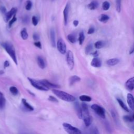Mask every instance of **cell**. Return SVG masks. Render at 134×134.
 I'll list each match as a JSON object with an SVG mask.
<instances>
[{"instance_id":"cell-1","label":"cell","mask_w":134,"mask_h":134,"mask_svg":"<svg viewBox=\"0 0 134 134\" xmlns=\"http://www.w3.org/2000/svg\"><path fill=\"white\" fill-rule=\"evenodd\" d=\"M82 110V119L83 120L85 125L89 127L92 123V118L90 115L88 105L85 103H82L81 105Z\"/></svg>"},{"instance_id":"cell-2","label":"cell","mask_w":134,"mask_h":134,"mask_svg":"<svg viewBox=\"0 0 134 134\" xmlns=\"http://www.w3.org/2000/svg\"><path fill=\"white\" fill-rule=\"evenodd\" d=\"M53 92L54 95H56L61 100L66 102H74L76 100V98L74 96L68 93L62 91L54 89L53 90Z\"/></svg>"},{"instance_id":"cell-3","label":"cell","mask_w":134,"mask_h":134,"mask_svg":"<svg viewBox=\"0 0 134 134\" xmlns=\"http://www.w3.org/2000/svg\"><path fill=\"white\" fill-rule=\"evenodd\" d=\"M3 48H4L7 53L9 54V56L11 57L12 59L13 60L15 64L17 65V60L15 48L13 45L10 42H4L2 44Z\"/></svg>"},{"instance_id":"cell-4","label":"cell","mask_w":134,"mask_h":134,"mask_svg":"<svg viewBox=\"0 0 134 134\" xmlns=\"http://www.w3.org/2000/svg\"><path fill=\"white\" fill-rule=\"evenodd\" d=\"M28 80H29L31 85L39 90L44 91H48L49 90L42 83L41 81H37L30 78H28Z\"/></svg>"},{"instance_id":"cell-5","label":"cell","mask_w":134,"mask_h":134,"mask_svg":"<svg viewBox=\"0 0 134 134\" xmlns=\"http://www.w3.org/2000/svg\"><path fill=\"white\" fill-rule=\"evenodd\" d=\"M62 126L65 131L68 134H82V132L80 129L73 126L70 124L64 123H63Z\"/></svg>"},{"instance_id":"cell-6","label":"cell","mask_w":134,"mask_h":134,"mask_svg":"<svg viewBox=\"0 0 134 134\" xmlns=\"http://www.w3.org/2000/svg\"><path fill=\"white\" fill-rule=\"evenodd\" d=\"M91 108L96 114L102 119L105 118V112L104 109L97 104H93L91 106Z\"/></svg>"},{"instance_id":"cell-7","label":"cell","mask_w":134,"mask_h":134,"mask_svg":"<svg viewBox=\"0 0 134 134\" xmlns=\"http://www.w3.org/2000/svg\"><path fill=\"white\" fill-rule=\"evenodd\" d=\"M66 61L70 69L72 70L74 67V62L73 54L71 51L69 50L68 51V52H67V56H66Z\"/></svg>"},{"instance_id":"cell-8","label":"cell","mask_w":134,"mask_h":134,"mask_svg":"<svg viewBox=\"0 0 134 134\" xmlns=\"http://www.w3.org/2000/svg\"><path fill=\"white\" fill-rule=\"evenodd\" d=\"M57 48L59 52L61 54H65L66 53L67 48L66 43L62 39H59L57 43Z\"/></svg>"},{"instance_id":"cell-9","label":"cell","mask_w":134,"mask_h":134,"mask_svg":"<svg viewBox=\"0 0 134 134\" xmlns=\"http://www.w3.org/2000/svg\"><path fill=\"white\" fill-rule=\"evenodd\" d=\"M17 9L15 7H13L10 11L6 12V13L5 14V21L6 22H8L11 18L13 17V16L16 14L17 12Z\"/></svg>"},{"instance_id":"cell-10","label":"cell","mask_w":134,"mask_h":134,"mask_svg":"<svg viewBox=\"0 0 134 134\" xmlns=\"http://www.w3.org/2000/svg\"><path fill=\"white\" fill-rule=\"evenodd\" d=\"M125 87L128 91H132L134 88V78L132 77L128 79L125 83Z\"/></svg>"},{"instance_id":"cell-11","label":"cell","mask_w":134,"mask_h":134,"mask_svg":"<svg viewBox=\"0 0 134 134\" xmlns=\"http://www.w3.org/2000/svg\"><path fill=\"white\" fill-rule=\"evenodd\" d=\"M41 81V82L43 84H44L46 87L50 89L51 88L52 89H55V88H60V86L57 85L56 84H54L52 83H51L50 82H49V81H48L47 80H40Z\"/></svg>"},{"instance_id":"cell-12","label":"cell","mask_w":134,"mask_h":134,"mask_svg":"<svg viewBox=\"0 0 134 134\" xmlns=\"http://www.w3.org/2000/svg\"><path fill=\"white\" fill-rule=\"evenodd\" d=\"M69 8L70 5L69 4H67V5L65 8L64 11V23L65 25H66L68 24V17H69Z\"/></svg>"},{"instance_id":"cell-13","label":"cell","mask_w":134,"mask_h":134,"mask_svg":"<svg viewBox=\"0 0 134 134\" xmlns=\"http://www.w3.org/2000/svg\"><path fill=\"white\" fill-rule=\"evenodd\" d=\"M22 103L23 106V107L27 111H33L34 110V107L30 105L25 98H23L22 100Z\"/></svg>"},{"instance_id":"cell-14","label":"cell","mask_w":134,"mask_h":134,"mask_svg":"<svg viewBox=\"0 0 134 134\" xmlns=\"http://www.w3.org/2000/svg\"><path fill=\"white\" fill-rule=\"evenodd\" d=\"M134 96L131 93H128L127 95V102L129 106L132 109V110L134 109Z\"/></svg>"},{"instance_id":"cell-15","label":"cell","mask_w":134,"mask_h":134,"mask_svg":"<svg viewBox=\"0 0 134 134\" xmlns=\"http://www.w3.org/2000/svg\"><path fill=\"white\" fill-rule=\"evenodd\" d=\"M91 65L95 68H99L102 66V61L98 58L94 57L91 62Z\"/></svg>"},{"instance_id":"cell-16","label":"cell","mask_w":134,"mask_h":134,"mask_svg":"<svg viewBox=\"0 0 134 134\" xmlns=\"http://www.w3.org/2000/svg\"><path fill=\"white\" fill-rule=\"evenodd\" d=\"M50 41L51 44L53 47H56V36H55V31L52 28L50 30Z\"/></svg>"},{"instance_id":"cell-17","label":"cell","mask_w":134,"mask_h":134,"mask_svg":"<svg viewBox=\"0 0 134 134\" xmlns=\"http://www.w3.org/2000/svg\"><path fill=\"white\" fill-rule=\"evenodd\" d=\"M80 80L81 78L79 77H78L77 76H73L69 78V84L70 86H71L76 83L80 81Z\"/></svg>"},{"instance_id":"cell-18","label":"cell","mask_w":134,"mask_h":134,"mask_svg":"<svg viewBox=\"0 0 134 134\" xmlns=\"http://www.w3.org/2000/svg\"><path fill=\"white\" fill-rule=\"evenodd\" d=\"M75 109H76V111L77 112V114L79 119H82L81 107L80 106V104H79L78 102H76V103H75Z\"/></svg>"},{"instance_id":"cell-19","label":"cell","mask_w":134,"mask_h":134,"mask_svg":"<svg viewBox=\"0 0 134 134\" xmlns=\"http://www.w3.org/2000/svg\"><path fill=\"white\" fill-rule=\"evenodd\" d=\"M6 105V100L3 94L0 92V109H2L5 107Z\"/></svg>"},{"instance_id":"cell-20","label":"cell","mask_w":134,"mask_h":134,"mask_svg":"<svg viewBox=\"0 0 134 134\" xmlns=\"http://www.w3.org/2000/svg\"><path fill=\"white\" fill-rule=\"evenodd\" d=\"M120 62V60L117 58H112L106 61V64L110 66H114L118 64Z\"/></svg>"},{"instance_id":"cell-21","label":"cell","mask_w":134,"mask_h":134,"mask_svg":"<svg viewBox=\"0 0 134 134\" xmlns=\"http://www.w3.org/2000/svg\"><path fill=\"white\" fill-rule=\"evenodd\" d=\"M37 64L38 66L40 67V68L42 69H44L45 68L46 65H45V62L42 57L38 56L37 57Z\"/></svg>"},{"instance_id":"cell-22","label":"cell","mask_w":134,"mask_h":134,"mask_svg":"<svg viewBox=\"0 0 134 134\" xmlns=\"http://www.w3.org/2000/svg\"><path fill=\"white\" fill-rule=\"evenodd\" d=\"M98 6V3L96 1H93L91 2L89 4H88V7L91 10H95Z\"/></svg>"},{"instance_id":"cell-23","label":"cell","mask_w":134,"mask_h":134,"mask_svg":"<svg viewBox=\"0 0 134 134\" xmlns=\"http://www.w3.org/2000/svg\"><path fill=\"white\" fill-rule=\"evenodd\" d=\"M117 102H118V103H119V105H120L121 107L122 108H123V109L124 110V111H126V112H129V109H128V108L127 107V106L125 105V104L124 103L123 101H122V100H121V99H120V98H117Z\"/></svg>"},{"instance_id":"cell-24","label":"cell","mask_w":134,"mask_h":134,"mask_svg":"<svg viewBox=\"0 0 134 134\" xmlns=\"http://www.w3.org/2000/svg\"><path fill=\"white\" fill-rule=\"evenodd\" d=\"M79 99L82 102H90L91 101L92 98L88 95H82L80 96Z\"/></svg>"},{"instance_id":"cell-25","label":"cell","mask_w":134,"mask_h":134,"mask_svg":"<svg viewBox=\"0 0 134 134\" xmlns=\"http://www.w3.org/2000/svg\"><path fill=\"white\" fill-rule=\"evenodd\" d=\"M123 120L125 121L132 123L134 121V116L132 115H125L123 116Z\"/></svg>"},{"instance_id":"cell-26","label":"cell","mask_w":134,"mask_h":134,"mask_svg":"<svg viewBox=\"0 0 134 134\" xmlns=\"http://www.w3.org/2000/svg\"><path fill=\"white\" fill-rule=\"evenodd\" d=\"M21 35L23 40H26V39L28 38V34L27 33V31L26 28H23L21 32Z\"/></svg>"},{"instance_id":"cell-27","label":"cell","mask_w":134,"mask_h":134,"mask_svg":"<svg viewBox=\"0 0 134 134\" xmlns=\"http://www.w3.org/2000/svg\"><path fill=\"white\" fill-rule=\"evenodd\" d=\"M104 45H105V44L104 41L102 40H99L95 43V44H94V47H95V48L101 49L102 48H103V47L104 46Z\"/></svg>"},{"instance_id":"cell-28","label":"cell","mask_w":134,"mask_h":134,"mask_svg":"<svg viewBox=\"0 0 134 134\" xmlns=\"http://www.w3.org/2000/svg\"><path fill=\"white\" fill-rule=\"evenodd\" d=\"M67 38H68V39L69 40V41L70 42L72 43V44H74V43L76 42V37L73 34H71L68 35Z\"/></svg>"},{"instance_id":"cell-29","label":"cell","mask_w":134,"mask_h":134,"mask_svg":"<svg viewBox=\"0 0 134 134\" xmlns=\"http://www.w3.org/2000/svg\"><path fill=\"white\" fill-rule=\"evenodd\" d=\"M109 16L106 14H102L99 18V21L101 22L105 23L109 19Z\"/></svg>"},{"instance_id":"cell-30","label":"cell","mask_w":134,"mask_h":134,"mask_svg":"<svg viewBox=\"0 0 134 134\" xmlns=\"http://www.w3.org/2000/svg\"><path fill=\"white\" fill-rule=\"evenodd\" d=\"M10 91L14 95H16L18 93V90L17 88L14 86H11L10 88Z\"/></svg>"},{"instance_id":"cell-31","label":"cell","mask_w":134,"mask_h":134,"mask_svg":"<svg viewBox=\"0 0 134 134\" xmlns=\"http://www.w3.org/2000/svg\"><path fill=\"white\" fill-rule=\"evenodd\" d=\"M85 39V36L83 31H81V32L79 34V44L80 45H82L83 42L84 41Z\"/></svg>"},{"instance_id":"cell-32","label":"cell","mask_w":134,"mask_h":134,"mask_svg":"<svg viewBox=\"0 0 134 134\" xmlns=\"http://www.w3.org/2000/svg\"><path fill=\"white\" fill-rule=\"evenodd\" d=\"M93 50V46L92 44H89L86 47L85 49V53L86 54H88L92 53V51Z\"/></svg>"},{"instance_id":"cell-33","label":"cell","mask_w":134,"mask_h":134,"mask_svg":"<svg viewBox=\"0 0 134 134\" xmlns=\"http://www.w3.org/2000/svg\"><path fill=\"white\" fill-rule=\"evenodd\" d=\"M110 7V3L107 1H105L102 4V8L104 11H107Z\"/></svg>"},{"instance_id":"cell-34","label":"cell","mask_w":134,"mask_h":134,"mask_svg":"<svg viewBox=\"0 0 134 134\" xmlns=\"http://www.w3.org/2000/svg\"><path fill=\"white\" fill-rule=\"evenodd\" d=\"M116 9L118 12H120L121 10V0H116Z\"/></svg>"},{"instance_id":"cell-35","label":"cell","mask_w":134,"mask_h":134,"mask_svg":"<svg viewBox=\"0 0 134 134\" xmlns=\"http://www.w3.org/2000/svg\"><path fill=\"white\" fill-rule=\"evenodd\" d=\"M16 21H17V18H16V15H14L13 16V18H12V19H11V20L10 21V22H9V26L10 28H11V27L12 26V25H13V24H14Z\"/></svg>"},{"instance_id":"cell-36","label":"cell","mask_w":134,"mask_h":134,"mask_svg":"<svg viewBox=\"0 0 134 134\" xmlns=\"http://www.w3.org/2000/svg\"><path fill=\"white\" fill-rule=\"evenodd\" d=\"M32 7V2H31L29 0L26 1V4L25 6V9L27 11H29L31 9Z\"/></svg>"},{"instance_id":"cell-37","label":"cell","mask_w":134,"mask_h":134,"mask_svg":"<svg viewBox=\"0 0 134 134\" xmlns=\"http://www.w3.org/2000/svg\"><path fill=\"white\" fill-rule=\"evenodd\" d=\"M31 20H32V23L33 24L34 26H36L38 23V18L36 16H34L32 17V19H31Z\"/></svg>"},{"instance_id":"cell-38","label":"cell","mask_w":134,"mask_h":134,"mask_svg":"<svg viewBox=\"0 0 134 134\" xmlns=\"http://www.w3.org/2000/svg\"><path fill=\"white\" fill-rule=\"evenodd\" d=\"M90 134H99V132L96 127H93L91 129Z\"/></svg>"},{"instance_id":"cell-39","label":"cell","mask_w":134,"mask_h":134,"mask_svg":"<svg viewBox=\"0 0 134 134\" xmlns=\"http://www.w3.org/2000/svg\"><path fill=\"white\" fill-rule=\"evenodd\" d=\"M48 100L51 102H54V103H58V101L57 98L53 96H49L48 98Z\"/></svg>"},{"instance_id":"cell-40","label":"cell","mask_w":134,"mask_h":134,"mask_svg":"<svg viewBox=\"0 0 134 134\" xmlns=\"http://www.w3.org/2000/svg\"><path fill=\"white\" fill-rule=\"evenodd\" d=\"M33 38L34 39V40L35 41H38L39 39V36L37 34V33H34L33 34Z\"/></svg>"},{"instance_id":"cell-41","label":"cell","mask_w":134,"mask_h":134,"mask_svg":"<svg viewBox=\"0 0 134 134\" xmlns=\"http://www.w3.org/2000/svg\"><path fill=\"white\" fill-rule=\"evenodd\" d=\"M94 31H95V28H94V27H90V28L88 30V34H92L93 33H94Z\"/></svg>"},{"instance_id":"cell-42","label":"cell","mask_w":134,"mask_h":134,"mask_svg":"<svg viewBox=\"0 0 134 134\" xmlns=\"http://www.w3.org/2000/svg\"><path fill=\"white\" fill-rule=\"evenodd\" d=\"M34 45L35 46H36L37 47H38V48L39 49H41V42L40 41H36L34 43Z\"/></svg>"},{"instance_id":"cell-43","label":"cell","mask_w":134,"mask_h":134,"mask_svg":"<svg viewBox=\"0 0 134 134\" xmlns=\"http://www.w3.org/2000/svg\"><path fill=\"white\" fill-rule=\"evenodd\" d=\"M0 11L3 14H5L6 13V9L5 6H1L0 7Z\"/></svg>"},{"instance_id":"cell-44","label":"cell","mask_w":134,"mask_h":134,"mask_svg":"<svg viewBox=\"0 0 134 134\" xmlns=\"http://www.w3.org/2000/svg\"><path fill=\"white\" fill-rule=\"evenodd\" d=\"M10 66V62L9 61L6 60L4 63V68L5 69Z\"/></svg>"},{"instance_id":"cell-45","label":"cell","mask_w":134,"mask_h":134,"mask_svg":"<svg viewBox=\"0 0 134 134\" xmlns=\"http://www.w3.org/2000/svg\"><path fill=\"white\" fill-rule=\"evenodd\" d=\"M73 25H74L75 27H77V26L78 25V24H79V22H78V21H77V20H75V21H73Z\"/></svg>"},{"instance_id":"cell-46","label":"cell","mask_w":134,"mask_h":134,"mask_svg":"<svg viewBox=\"0 0 134 134\" xmlns=\"http://www.w3.org/2000/svg\"><path fill=\"white\" fill-rule=\"evenodd\" d=\"M92 55H93V56L94 57H97L98 56V52H94V53H91V54Z\"/></svg>"},{"instance_id":"cell-47","label":"cell","mask_w":134,"mask_h":134,"mask_svg":"<svg viewBox=\"0 0 134 134\" xmlns=\"http://www.w3.org/2000/svg\"><path fill=\"white\" fill-rule=\"evenodd\" d=\"M23 21L25 23H27L28 21V17L27 16H25L23 19Z\"/></svg>"},{"instance_id":"cell-48","label":"cell","mask_w":134,"mask_h":134,"mask_svg":"<svg viewBox=\"0 0 134 134\" xmlns=\"http://www.w3.org/2000/svg\"><path fill=\"white\" fill-rule=\"evenodd\" d=\"M134 46H133L131 49L129 51V54H132L134 53Z\"/></svg>"},{"instance_id":"cell-49","label":"cell","mask_w":134,"mask_h":134,"mask_svg":"<svg viewBox=\"0 0 134 134\" xmlns=\"http://www.w3.org/2000/svg\"><path fill=\"white\" fill-rule=\"evenodd\" d=\"M22 0H20V2H22Z\"/></svg>"},{"instance_id":"cell-50","label":"cell","mask_w":134,"mask_h":134,"mask_svg":"<svg viewBox=\"0 0 134 134\" xmlns=\"http://www.w3.org/2000/svg\"></svg>"}]
</instances>
